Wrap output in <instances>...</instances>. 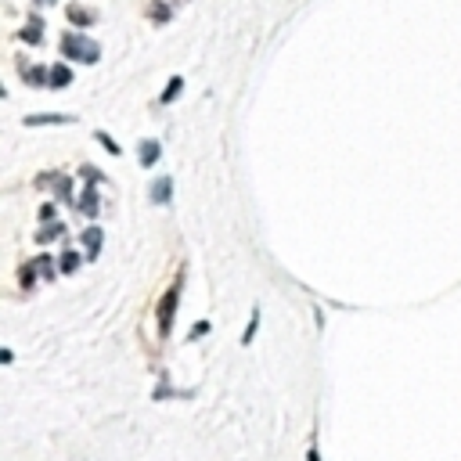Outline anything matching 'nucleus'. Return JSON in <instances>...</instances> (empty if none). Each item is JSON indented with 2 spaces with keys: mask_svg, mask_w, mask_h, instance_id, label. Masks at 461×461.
I'll use <instances>...</instances> for the list:
<instances>
[{
  "mask_svg": "<svg viewBox=\"0 0 461 461\" xmlns=\"http://www.w3.org/2000/svg\"><path fill=\"white\" fill-rule=\"evenodd\" d=\"M256 328H260V310H253V317H249V328H245V335H241V343L249 346L253 343V335H256Z\"/></svg>",
  "mask_w": 461,
  "mask_h": 461,
  "instance_id": "2eb2a0df",
  "label": "nucleus"
},
{
  "mask_svg": "<svg viewBox=\"0 0 461 461\" xmlns=\"http://www.w3.org/2000/svg\"><path fill=\"white\" fill-rule=\"evenodd\" d=\"M83 249H87V260H98V253H101V227H87L83 231Z\"/></svg>",
  "mask_w": 461,
  "mask_h": 461,
  "instance_id": "7ed1b4c3",
  "label": "nucleus"
},
{
  "mask_svg": "<svg viewBox=\"0 0 461 461\" xmlns=\"http://www.w3.org/2000/svg\"><path fill=\"white\" fill-rule=\"evenodd\" d=\"M69 83H72V72H69V65H54V69H51V87H54V90L69 87Z\"/></svg>",
  "mask_w": 461,
  "mask_h": 461,
  "instance_id": "9d476101",
  "label": "nucleus"
},
{
  "mask_svg": "<svg viewBox=\"0 0 461 461\" xmlns=\"http://www.w3.org/2000/svg\"><path fill=\"white\" fill-rule=\"evenodd\" d=\"M37 270L44 274V278H54V263H51V256H37Z\"/></svg>",
  "mask_w": 461,
  "mask_h": 461,
  "instance_id": "dca6fc26",
  "label": "nucleus"
},
{
  "mask_svg": "<svg viewBox=\"0 0 461 461\" xmlns=\"http://www.w3.org/2000/svg\"><path fill=\"white\" fill-rule=\"evenodd\" d=\"M80 173H83V180H87V184H98V180H101V170H94V166H83Z\"/></svg>",
  "mask_w": 461,
  "mask_h": 461,
  "instance_id": "aec40b11",
  "label": "nucleus"
},
{
  "mask_svg": "<svg viewBox=\"0 0 461 461\" xmlns=\"http://www.w3.org/2000/svg\"><path fill=\"white\" fill-rule=\"evenodd\" d=\"M159 156H163V144H159V141H144V144H141V151H137L141 166H156V163H159Z\"/></svg>",
  "mask_w": 461,
  "mask_h": 461,
  "instance_id": "20e7f679",
  "label": "nucleus"
},
{
  "mask_svg": "<svg viewBox=\"0 0 461 461\" xmlns=\"http://www.w3.org/2000/svg\"><path fill=\"white\" fill-rule=\"evenodd\" d=\"M65 15H69L72 25H94V11H87V8H80V4H69Z\"/></svg>",
  "mask_w": 461,
  "mask_h": 461,
  "instance_id": "6e6552de",
  "label": "nucleus"
},
{
  "mask_svg": "<svg viewBox=\"0 0 461 461\" xmlns=\"http://www.w3.org/2000/svg\"><path fill=\"white\" fill-rule=\"evenodd\" d=\"M51 122H76V115H54V112H44V115H25V127H51Z\"/></svg>",
  "mask_w": 461,
  "mask_h": 461,
  "instance_id": "39448f33",
  "label": "nucleus"
},
{
  "mask_svg": "<svg viewBox=\"0 0 461 461\" xmlns=\"http://www.w3.org/2000/svg\"><path fill=\"white\" fill-rule=\"evenodd\" d=\"M177 299H180V278L173 289H166V296L159 299V335L166 339L170 328H173V314H177Z\"/></svg>",
  "mask_w": 461,
  "mask_h": 461,
  "instance_id": "f03ea898",
  "label": "nucleus"
},
{
  "mask_svg": "<svg viewBox=\"0 0 461 461\" xmlns=\"http://www.w3.org/2000/svg\"><path fill=\"white\" fill-rule=\"evenodd\" d=\"M76 209L83 213V217H98V191H94V188H87V191L80 195Z\"/></svg>",
  "mask_w": 461,
  "mask_h": 461,
  "instance_id": "0eeeda50",
  "label": "nucleus"
},
{
  "mask_svg": "<svg viewBox=\"0 0 461 461\" xmlns=\"http://www.w3.org/2000/svg\"><path fill=\"white\" fill-rule=\"evenodd\" d=\"M76 267H80V253H72V249L61 253V274H72Z\"/></svg>",
  "mask_w": 461,
  "mask_h": 461,
  "instance_id": "f8f14e48",
  "label": "nucleus"
},
{
  "mask_svg": "<svg viewBox=\"0 0 461 461\" xmlns=\"http://www.w3.org/2000/svg\"><path fill=\"white\" fill-rule=\"evenodd\" d=\"M306 461H321V454H317V450H310V454H306Z\"/></svg>",
  "mask_w": 461,
  "mask_h": 461,
  "instance_id": "5701e85b",
  "label": "nucleus"
},
{
  "mask_svg": "<svg viewBox=\"0 0 461 461\" xmlns=\"http://www.w3.org/2000/svg\"><path fill=\"white\" fill-rule=\"evenodd\" d=\"M33 282H37V263H33V267H22V285L33 289Z\"/></svg>",
  "mask_w": 461,
  "mask_h": 461,
  "instance_id": "6ab92c4d",
  "label": "nucleus"
},
{
  "mask_svg": "<svg viewBox=\"0 0 461 461\" xmlns=\"http://www.w3.org/2000/svg\"><path fill=\"white\" fill-rule=\"evenodd\" d=\"M94 137H98V141H101V144H105V151H112V156H119V151H122V148H119V144H115V141H112V137H108V134H105V130H98V134H94Z\"/></svg>",
  "mask_w": 461,
  "mask_h": 461,
  "instance_id": "f3484780",
  "label": "nucleus"
},
{
  "mask_svg": "<svg viewBox=\"0 0 461 461\" xmlns=\"http://www.w3.org/2000/svg\"><path fill=\"white\" fill-rule=\"evenodd\" d=\"M180 87H184V80H180V76H173V80H170V87L163 90V101H173V98H180Z\"/></svg>",
  "mask_w": 461,
  "mask_h": 461,
  "instance_id": "4468645a",
  "label": "nucleus"
},
{
  "mask_svg": "<svg viewBox=\"0 0 461 461\" xmlns=\"http://www.w3.org/2000/svg\"><path fill=\"white\" fill-rule=\"evenodd\" d=\"M22 40L40 44V40H44V22H40V18H29V22H25V29H22Z\"/></svg>",
  "mask_w": 461,
  "mask_h": 461,
  "instance_id": "1a4fd4ad",
  "label": "nucleus"
},
{
  "mask_svg": "<svg viewBox=\"0 0 461 461\" xmlns=\"http://www.w3.org/2000/svg\"><path fill=\"white\" fill-rule=\"evenodd\" d=\"M25 80L33 87H51V72H44V69H25Z\"/></svg>",
  "mask_w": 461,
  "mask_h": 461,
  "instance_id": "9b49d317",
  "label": "nucleus"
},
{
  "mask_svg": "<svg viewBox=\"0 0 461 461\" xmlns=\"http://www.w3.org/2000/svg\"><path fill=\"white\" fill-rule=\"evenodd\" d=\"M61 58H72V61H98L101 58V47L90 40L87 33H65L61 37Z\"/></svg>",
  "mask_w": 461,
  "mask_h": 461,
  "instance_id": "f257e3e1",
  "label": "nucleus"
},
{
  "mask_svg": "<svg viewBox=\"0 0 461 461\" xmlns=\"http://www.w3.org/2000/svg\"><path fill=\"white\" fill-rule=\"evenodd\" d=\"M61 231H65V227H61V224H47V227H44V231L37 234V241H40V245H47V241H54V238H58Z\"/></svg>",
  "mask_w": 461,
  "mask_h": 461,
  "instance_id": "ddd939ff",
  "label": "nucleus"
},
{
  "mask_svg": "<svg viewBox=\"0 0 461 461\" xmlns=\"http://www.w3.org/2000/svg\"><path fill=\"white\" fill-rule=\"evenodd\" d=\"M58 195L65 198V202H72V184H69V177H58Z\"/></svg>",
  "mask_w": 461,
  "mask_h": 461,
  "instance_id": "a211bd4d",
  "label": "nucleus"
},
{
  "mask_svg": "<svg viewBox=\"0 0 461 461\" xmlns=\"http://www.w3.org/2000/svg\"><path fill=\"white\" fill-rule=\"evenodd\" d=\"M170 195H173V180H170V177H159L156 184H151V202L166 206V202H170Z\"/></svg>",
  "mask_w": 461,
  "mask_h": 461,
  "instance_id": "423d86ee",
  "label": "nucleus"
},
{
  "mask_svg": "<svg viewBox=\"0 0 461 461\" xmlns=\"http://www.w3.org/2000/svg\"><path fill=\"white\" fill-rule=\"evenodd\" d=\"M209 331V321H198L195 328H191V339H198V335H206Z\"/></svg>",
  "mask_w": 461,
  "mask_h": 461,
  "instance_id": "4be33fe9",
  "label": "nucleus"
},
{
  "mask_svg": "<svg viewBox=\"0 0 461 461\" xmlns=\"http://www.w3.org/2000/svg\"><path fill=\"white\" fill-rule=\"evenodd\" d=\"M151 18H156V22H166V18H170V8H166V4H156V8H151Z\"/></svg>",
  "mask_w": 461,
  "mask_h": 461,
  "instance_id": "412c9836",
  "label": "nucleus"
}]
</instances>
